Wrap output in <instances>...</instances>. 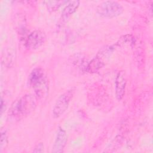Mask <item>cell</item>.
Returning a JSON list of instances; mask_svg holds the SVG:
<instances>
[{"mask_svg": "<svg viewBox=\"0 0 153 153\" xmlns=\"http://www.w3.org/2000/svg\"><path fill=\"white\" fill-rule=\"evenodd\" d=\"M38 100L35 95L31 94L18 97L11 104L8 113V117L14 121L22 120L35 110Z\"/></svg>", "mask_w": 153, "mask_h": 153, "instance_id": "obj_1", "label": "cell"}, {"mask_svg": "<svg viewBox=\"0 0 153 153\" xmlns=\"http://www.w3.org/2000/svg\"><path fill=\"white\" fill-rule=\"evenodd\" d=\"M97 13L101 16L113 18L121 15L124 11L123 7L118 2L106 1L100 3L96 8Z\"/></svg>", "mask_w": 153, "mask_h": 153, "instance_id": "obj_2", "label": "cell"}, {"mask_svg": "<svg viewBox=\"0 0 153 153\" xmlns=\"http://www.w3.org/2000/svg\"><path fill=\"white\" fill-rule=\"evenodd\" d=\"M74 92V88H71L61 94L56 100L52 112L54 118H59L68 109Z\"/></svg>", "mask_w": 153, "mask_h": 153, "instance_id": "obj_3", "label": "cell"}, {"mask_svg": "<svg viewBox=\"0 0 153 153\" xmlns=\"http://www.w3.org/2000/svg\"><path fill=\"white\" fill-rule=\"evenodd\" d=\"M46 35L41 30L32 32L25 40V46L29 50H35L40 47L46 41Z\"/></svg>", "mask_w": 153, "mask_h": 153, "instance_id": "obj_4", "label": "cell"}, {"mask_svg": "<svg viewBox=\"0 0 153 153\" xmlns=\"http://www.w3.org/2000/svg\"><path fill=\"white\" fill-rule=\"evenodd\" d=\"M108 57L109 56L105 51L100 50L96 57L93 58L90 62H88L86 71L89 73L97 72L105 65L104 60Z\"/></svg>", "mask_w": 153, "mask_h": 153, "instance_id": "obj_5", "label": "cell"}, {"mask_svg": "<svg viewBox=\"0 0 153 153\" xmlns=\"http://www.w3.org/2000/svg\"><path fill=\"white\" fill-rule=\"evenodd\" d=\"M126 85V77L125 72L123 71H119L115 78V94L118 100H121L124 96Z\"/></svg>", "mask_w": 153, "mask_h": 153, "instance_id": "obj_6", "label": "cell"}, {"mask_svg": "<svg viewBox=\"0 0 153 153\" xmlns=\"http://www.w3.org/2000/svg\"><path fill=\"white\" fill-rule=\"evenodd\" d=\"M67 142V134L66 131L59 127L56 134L55 141L53 146L52 152L60 153L63 151Z\"/></svg>", "mask_w": 153, "mask_h": 153, "instance_id": "obj_7", "label": "cell"}, {"mask_svg": "<svg viewBox=\"0 0 153 153\" xmlns=\"http://www.w3.org/2000/svg\"><path fill=\"white\" fill-rule=\"evenodd\" d=\"M46 78L44 70L40 68L33 69L29 75L28 81L29 85L32 87L38 82Z\"/></svg>", "mask_w": 153, "mask_h": 153, "instance_id": "obj_8", "label": "cell"}, {"mask_svg": "<svg viewBox=\"0 0 153 153\" xmlns=\"http://www.w3.org/2000/svg\"><path fill=\"white\" fill-rule=\"evenodd\" d=\"M79 5V1H71L68 2L67 5L64 8L62 13L61 20H66L71 15H72L78 9Z\"/></svg>", "mask_w": 153, "mask_h": 153, "instance_id": "obj_9", "label": "cell"}, {"mask_svg": "<svg viewBox=\"0 0 153 153\" xmlns=\"http://www.w3.org/2000/svg\"><path fill=\"white\" fill-rule=\"evenodd\" d=\"M15 58V53L13 50L11 48H7L2 53V62L7 67H10L14 63Z\"/></svg>", "mask_w": 153, "mask_h": 153, "instance_id": "obj_10", "label": "cell"}, {"mask_svg": "<svg viewBox=\"0 0 153 153\" xmlns=\"http://www.w3.org/2000/svg\"><path fill=\"white\" fill-rule=\"evenodd\" d=\"M65 1H44L45 5L50 11H55L57 10L63 4H64Z\"/></svg>", "mask_w": 153, "mask_h": 153, "instance_id": "obj_11", "label": "cell"}, {"mask_svg": "<svg viewBox=\"0 0 153 153\" xmlns=\"http://www.w3.org/2000/svg\"><path fill=\"white\" fill-rule=\"evenodd\" d=\"M8 144V136L5 130H1V144H0V151L2 152L3 149H5Z\"/></svg>", "mask_w": 153, "mask_h": 153, "instance_id": "obj_12", "label": "cell"}, {"mask_svg": "<svg viewBox=\"0 0 153 153\" xmlns=\"http://www.w3.org/2000/svg\"><path fill=\"white\" fill-rule=\"evenodd\" d=\"M44 145L42 143H38L34 148V149L33 151V152H44Z\"/></svg>", "mask_w": 153, "mask_h": 153, "instance_id": "obj_13", "label": "cell"}]
</instances>
